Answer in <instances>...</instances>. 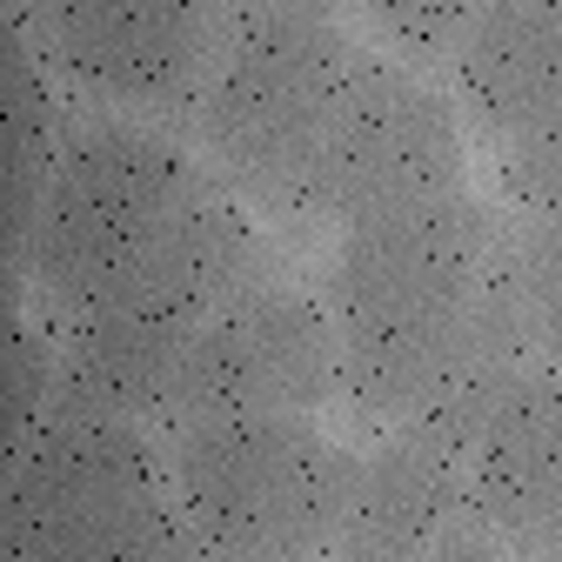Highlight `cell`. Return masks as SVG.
Returning <instances> with one entry per match:
<instances>
[{
    "instance_id": "8992f818",
    "label": "cell",
    "mask_w": 562,
    "mask_h": 562,
    "mask_svg": "<svg viewBox=\"0 0 562 562\" xmlns=\"http://www.w3.org/2000/svg\"><path fill=\"white\" fill-rule=\"evenodd\" d=\"M194 562H322L356 503L362 449L322 415H201L161 429Z\"/></svg>"
},
{
    "instance_id": "4fadbf2b",
    "label": "cell",
    "mask_w": 562,
    "mask_h": 562,
    "mask_svg": "<svg viewBox=\"0 0 562 562\" xmlns=\"http://www.w3.org/2000/svg\"><path fill=\"white\" fill-rule=\"evenodd\" d=\"M503 281H509V302H516L529 356L562 369V215L509 222Z\"/></svg>"
},
{
    "instance_id": "9a60e30c",
    "label": "cell",
    "mask_w": 562,
    "mask_h": 562,
    "mask_svg": "<svg viewBox=\"0 0 562 562\" xmlns=\"http://www.w3.org/2000/svg\"><path fill=\"white\" fill-rule=\"evenodd\" d=\"M496 181H503V201L516 207V222L562 215V101L496 148Z\"/></svg>"
},
{
    "instance_id": "8fae6325",
    "label": "cell",
    "mask_w": 562,
    "mask_h": 562,
    "mask_svg": "<svg viewBox=\"0 0 562 562\" xmlns=\"http://www.w3.org/2000/svg\"><path fill=\"white\" fill-rule=\"evenodd\" d=\"M449 94L488 148L536 127L562 101V0H482L449 60Z\"/></svg>"
},
{
    "instance_id": "5b68a950",
    "label": "cell",
    "mask_w": 562,
    "mask_h": 562,
    "mask_svg": "<svg viewBox=\"0 0 562 562\" xmlns=\"http://www.w3.org/2000/svg\"><path fill=\"white\" fill-rule=\"evenodd\" d=\"M215 181L194 140L127 114H75L34 228L14 241V281L41 322L101 302Z\"/></svg>"
},
{
    "instance_id": "2e32d148",
    "label": "cell",
    "mask_w": 562,
    "mask_h": 562,
    "mask_svg": "<svg viewBox=\"0 0 562 562\" xmlns=\"http://www.w3.org/2000/svg\"><path fill=\"white\" fill-rule=\"evenodd\" d=\"M429 562H529V555H522V549H509L503 536H488V529L462 522V529H449V536L429 549Z\"/></svg>"
},
{
    "instance_id": "6da1fadb",
    "label": "cell",
    "mask_w": 562,
    "mask_h": 562,
    "mask_svg": "<svg viewBox=\"0 0 562 562\" xmlns=\"http://www.w3.org/2000/svg\"><path fill=\"white\" fill-rule=\"evenodd\" d=\"M503 241L496 207L469 188L335 228L322 308L341 348V408L362 429H395L475 369L529 362Z\"/></svg>"
},
{
    "instance_id": "7c38bea8",
    "label": "cell",
    "mask_w": 562,
    "mask_h": 562,
    "mask_svg": "<svg viewBox=\"0 0 562 562\" xmlns=\"http://www.w3.org/2000/svg\"><path fill=\"white\" fill-rule=\"evenodd\" d=\"M67 127H75V108H67L60 81L41 67V54L27 47V34H8V215H14V241L34 228L41 194L54 181V161L67 148Z\"/></svg>"
},
{
    "instance_id": "277c9868",
    "label": "cell",
    "mask_w": 562,
    "mask_h": 562,
    "mask_svg": "<svg viewBox=\"0 0 562 562\" xmlns=\"http://www.w3.org/2000/svg\"><path fill=\"white\" fill-rule=\"evenodd\" d=\"M0 562H194L161 436L60 389L41 429L8 449Z\"/></svg>"
},
{
    "instance_id": "5bb4252c",
    "label": "cell",
    "mask_w": 562,
    "mask_h": 562,
    "mask_svg": "<svg viewBox=\"0 0 562 562\" xmlns=\"http://www.w3.org/2000/svg\"><path fill=\"white\" fill-rule=\"evenodd\" d=\"M348 14H356L382 54L422 67V75H449V60L469 34V21L482 14V0H348Z\"/></svg>"
},
{
    "instance_id": "3957f363",
    "label": "cell",
    "mask_w": 562,
    "mask_h": 562,
    "mask_svg": "<svg viewBox=\"0 0 562 562\" xmlns=\"http://www.w3.org/2000/svg\"><path fill=\"white\" fill-rule=\"evenodd\" d=\"M268 268H274V248L255 222V207L222 181H207L188 215L101 302H88L67 322H47L60 341V389L155 429L194 335Z\"/></svg>"
},
{
    "instance_id": "7a4b0ae2",
    "label": "cell",
    "mask_w": 562,
    "mask_h": 562,
    "mask_svg": "<svg viewBox=\"0 0 562 562\" xmlns=\"http://www.w3.org/2000/svg\"><path fill=\"white\" fill-rule=\"evenodd\" d=\"M362 60L348 0H222L188 140L255 215L295 222L315 140Z\"/></svg>"
},
{
    "instance_id": "52a82bcc",
    "label": "cell",
    "mask_w": 562,
    "mask_h": 562,
    "mask_svg": "<svg viewBox=\"0 0 562 562\" xmlns=\"http://www.w3.org/2000/svg\"><path fill=\"white\" fill-rule=\"evenodd\" d=\"M449 88H436L422 67L362 47L348 75L315 161L295 194L302 228H356L369 215H395L415 201H442L469 188V134Z\"/></svg>"
},
{
    "instance_id": "9c48e42d",
    "label": "cell",
    "mask_w": 562,
    "mask_h": 562,
    "mask_svg": "<svg viewBox=\"0 0 562 562\" xmlns=\"http://www.w3.org/2000/svg\"><path fill=\"white\" fill-rule=\"evenodd\" d=\"M341 402V348L322 289L268 268L194 335L155 436L201 415H322Z\"/></svg>"
},
{
    "instance_id": "ac0fdd59",
    "label": "cell",
    "mask_w": 562,
    "mask_h": 562,
    "mask_svg": "<svg viewBox=\"0 0 562 562\" xmlns=\"http://www.w3.org/2000/svg\"><path fill=\"white\" fill-rule=\"evenodd\" d=\"M27 8H34V0H8V14H27Z\"/></svg>"
},
{
    "instance_id": "e0dca14e",
    "label": "cell",
    "mask_w": 562,
    "mask_h": 562,
    "mask_svg": "<svg viewBox=\"0 0 562 562\" xmlns=\"http://www.w3.org/2000/svg\"><path fill=\"white\" fill-rule=\"evenodd\" d=\"M322 562H408V555H382V549H356V542H335ZM422 562H429V555H422Z\"/></svg>"
},
{
    "instance_id": "ba28073f",
    "label": "cell",
    "mask_w": 562,
    "mask_h": 562,
    "mask_svg": "<svg viewBox=\"0 0 562 562\" xmlns=\"http://www.w3.org/2000/svg\"><path fill=\"white\" fill-rule=\"evenodd\" d=\"M14 27L75 108L188 134L222 0H34Z\"/></svg>"
},
{
    "instance_id": "30bf717a",
    "label": "cell",
    "mask_w": 562,
    "mask_h": 562,
    "mask_svg": "<svg viewBox=\"0 0 562 562\" xmlns=\"http://www.w3.org/2000/svg\"><path fill=\"white\" fill-rule=\"evenodd\" d=\"M469 522L529 562H562V369L522 362L469 436Z\"/></svg>"
}]
</instances>
